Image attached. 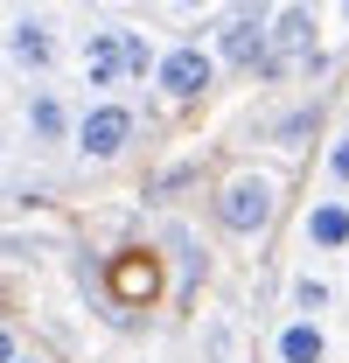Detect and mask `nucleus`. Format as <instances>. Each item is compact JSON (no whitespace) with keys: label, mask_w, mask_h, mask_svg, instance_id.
Returning <instances> with one entry per match:
<instances>
[{"label":"nucleus","mask_w":349,"mask_h":363,"mask_svg":"<svg viewBox=\"0 0 349 363\" xmlns=\"http://www.w3.org/2000/svg\"><path fill=\"white\" fill-rule=\"evenodd\" d=\"M223 14H238V21H272V0H223Z\"/></svg>","instance_id":"obj_15"},{"label":"nucleus","mask_w":349,"mask_h":363,"mask_svg":"<svg viewBox=\"0 0 349 363\" xmlns=\"http://www.w3.org/2000/svg\"><path fill=\"white\" fill-rule=\"evenodd\" d=\"M272 363H328V328L307 315H287L272 328Z\"/></svg>","instance_id":"obj_10"},{"label":"nucleus","mask_w":349,"mask_h":363,"mask_svg":"<svg viewBox=\"0 0 349 363\" xmlns=\"http://www.w3.org/2000/svg\"><path fill=\"white\" fill-rule=\"evenodd\" d=\"M21 350H28V342H21V328H14V321H0V363H14Z\"/></svg>","instance_id":"obj_16"},{"label":"nucleus","mask_w":349,"mask_h":363,"mask_svg":"<svg viewBox=\"0 0 349 363\" xmlns=\"http://www.w3.org/2000/svg\"><path fill=\"white\" fill-rule=\"evenodd\" d=\"M133 147H140V112H133L126 91H91L77 105V126H70V154L84 168H119Z\"/></svg>","instance_id":"obj_3"},{"label":"nucleus","mask_w":349,"mask_h":363,"mask_svg":"<svg viewBox=\"0 0 349 363\" xmlns=\"http://www.w3.org/2000/svg\"><path fill=\"white\" fill-rule=\"evenodd\" d=\"M314 7L307 0H287V7H272V21H265V70L259 77H287V70H307L314 63Z\"/></svg>","instance_id":"obj_6"},{"label":"nucleus","mask_w":349,"mask_h":363,"mask_svg":"<svg viewBox=\"0 0 349 363\" xmlns=\"http://www.w3.org/2000/svg\"><path fill=\"white\" fill-rule=\"evenodd\" d=\"M196 357H203V363H238V321H231V315H210V321H203Z\"/></svg>","instance_id":"obj_13"},{"label":"nucleus","mask_w":349,"mask_h":363,"mask_svg":"<svg viewBox=\"0 0 349 363\" xmlns=\"http://www.w3.org/2000/svg\"><path fill=\"white\" fill-rule=\"evenodd\" d=\"M336 35H349V0H336Z\"/></svg>","instance_id":"obj_18"},{"label":"nucleus","mask_w":349,"mask_h":363,"mask_svg":"<svg viewBox=\"0 0 349 363\" xmlns=\"http://www.w3.org/2000/svg\"><path fill=\"white\" fill-rule=\"evenodd\" d=\"M314 133H321V105H314V98H307V105H287V112L272 119V147H287V154H301Z\"/></svg>","instance_id":"obj_12"},{"label":"nucleus","mask_w":349,"mask_h":363,"mask_svg":"<svg viewBox=\"0 0 349 363\" xmlns=\"http://www.w3.org/2000/svg\"><path fill=\"white\" fill-rule=\"evenodd\" d=\"M301 238H307V252H349V196L343 189L314 196L301 210Z\"/></svg>","instance_id":"obj_9"},{"label":"nucleus","mask_w":349,"mask_h":363,"mask_svg":"<svg viewBox=\"0 0 349 363\" xmlns=\"http://www.w3.org/2000/svg\"><path fill=\"white\" fill-rule=\"evenodd\" d=\"M210 56H217L223 77H259V70H265V28H259V21L223 14L217 28H210Z\"/></svg>","instance_id":"obj_8"},{"label":"nucleus","mask_w":349,"mask_h":363,"mask_svg":"<svg viewBox=\"0 0 349 363\" xmlns=\"http://www.w3.org/2000/svg\"><path fill=\"white\" fill-rule=\"evenodd\" d=\"M154 35L133 28V21H98L84 28V49H77V70H84L91 91H140L154 77Z\"/></svg>","instance_id":"obj_2"},{"label":"nucleus","mask_w":349,"mask_h":363,"mask_svg":"<svg viewBox=\"0 0 349 363\" xmlns=\"http://www.w3.org/2000/svg\"><path fill=\"white\" fill-rule=\"evenodd\" d=\"M0 56L21 70V77H56L63 70V28H56V14H43V7H21L7 28H0Z\"/></svg>","instance_id":"obj_5"},{"label":"nucleus","mask_w":349,"mask_h":363,"mask_svg":"<svg viewBox=\"0 0 349 363\" xmlns=\"http://www.w3.org/2000/svg\"><path fill=\"white\" fill-rule=\"evenodd\" d=\"M70 126H77V112H70V98L49 84H28V98H21V140L35 147V154H63L70 147Z\"/></svg>","instance_id":"obj_7"},{"label":"nucleus","mask_w":349,"mask_h":363,"mask_svg":"<svg viewBox=\"0 0 349 363\" xmlns=\"http://www.w3.org/2000/svg\"><path fill=\"white\" fill-rule=\"evenodd\" d=\"M336 308V286L321 279V272H294L287 279V315H307V321H321Z\"/></svg>","instance_id":"obj_11"},{"label":"nucleus","mask_w":349,"mask_h":363,"mask_svg":"<svg viewBox=\"0 0 349 363\" xmlns=\"http://www.w3.org/2000/svg\"><path fill=\"white\" fill-rule=\"evenodd\" d=\"M14 363H49V357H43V350H21V357H14Z\"/></svg>","instance_id":"obj_19"},{"label":"nucleus","mask_w":349,"mask_h":363,"mask_svg":"<svg viewBox=\"0 0 349 363\" xmlns=\"http://www.w3.org/2000/svg\"><path fill=\"white\" fill-rule=\"evenodd\" d=\"M147 84H154L161 105H182V112H189V105H203V98L223 84V70H217V56H210V43H161Z\"/></svg>","instance_id":"obj_4"},{"label":"nucleus","mask_w":349,"mask_h":363,"mask_svg":"<svg viewBox=\"0 0 349 363\" xmlns=\"http://www.w3.org/2000/svg\"><path fill=\"white\" fill-rule=\"evenodd\" d=\"M161 7H174V14H203V7H217V0H161Z\"/></svg>","instance_id":"obj_17"},{"label":"nucleus","mask_w":349,"mask_h":363,"mask_svg":"<svg viewBox=\"0 0 349 363\" xmlns=\"http://www.w3.org/2000/svg\"><path fill=\"white\" fill-rule=\"evenodd\" d=\"M279 196H287V175H279V168H265V161H238V168H223L217 189H210V217H217L223 238L259 245L265 230L279 224Z\"/></svg>","instance_id":"obj_1"},{"label":"nucleus","mask_w":349,"mask_h":363,"mask_svg":"<svg viewBox=\"0 0 349 363\" xmlns=\"http://www.w3.org/2000/svg\"><path fill=\"white\" fill-rule=\"evenodd\" d=\"M321 175H328V189H343V196H349V126H343V133H328V147H321Z\"/></svg>","instance_id":"obj_14"}]
</instances>
